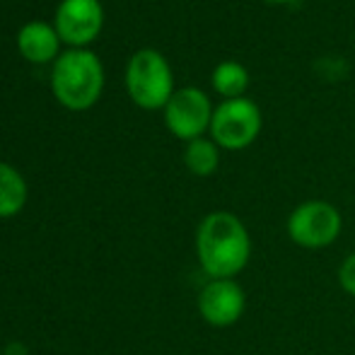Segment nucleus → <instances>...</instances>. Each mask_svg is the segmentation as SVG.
I'll return each mask as SVG.
<instances>
[{"label": "nucleus", "mask_w": 355, "mask_h": 355, "mask_svg": "<svg viewBox=\"0 0 355 355\" xmlns=\"http://www.w3.org/2000/svg\"><path fill=\"white\" fill-rule=\"evenodd\" d=\"M196 257L211 281L239 276L252 259V234L242 218L230 211L208 213L196 230Z\"/></svg>", "instance_id": "obj_1"}, {"label": "nucleus", "mask_w": 355, "mask_h": 355, "mask_svg": "<svg viewBox=\"0 0 355 355\" xmlns=\"http://www.w3.org/2000/svg\"><path fill=\"white\" fill-rule=\"evenodd\" d=\"M51 87L56 99L73 112H85L99 99L104 87V68L92 51L71 49L53 63Z\"/></svg>", "instance_id": "obj_2"}, {"label": "nucleus", "mask_w": 355, "mask_h": 355, "mask_svg": "<svg viewBox=\"0 0 355 355\" xmlns=\"http://www.w3.org/2000/svg\"><path fill=\"white\" fill-rule=\"evenodd\" d=\"M126 89L141 109L155 112L167 107L172 94L177 92L167 58L155 49H141L133 53L126 68Z\"/></svg>", "instance_id": "obj_3"}, {"label": "nucleus", "mask_w": 355, "mask_h": 355, "mask_svg": "<svg viewBox=\"0 0 355 355\" xmlns=\"http://www.w3.org/2000/svg\"><path fill=\"white\" fill-rule=\"evenodd\" d=\"M343 218L334 203L324 198H309L293 208L285 223L290 242L302 249H327L341 237Z\"/></svg>", "instance_id": "obj_4"}, {"label": "nucleus", "mask_w": 355, "mask_h": 355, "mask_svg": "<svg viewBox=\"0 0 355 355\" xmlns=\"http://www.w3.org/2000/svg\"><path fill=\"white\" fill-rule=\"evenodd\" d=\"M263 126L261 109L249 97L223 99L215 107L211 138L220 150H247L259 138Z\"/></svg>", "instance_id": "obj_5"}, {"label": "nucleus", "mask_w": 355, "mask_h": 355, "mask_svg": "<svg viewBox=\"0 0 355 355\" xmlns=\"http://www.w3.org/2000/svg\"><path fill=\"white\" fill-rule=\"evenodd\" d=\"M215 107L211 104L203 89L198 87H182L172 94V99L164 107V123L169 133L179 141H196L203 138V133L211 131Z\"/></svg>", "instance_id": "obj_6"}, {"label": "nucleus", "mask_w": 355, "mask_h": 355, "mask_svg": "<svg viewBox=\"0 0 355 355\" xmlns=\"http://www.w3.org/2000/svg\"><path fill=\"white\" fill-rule=\"evenodd\" d=\"M244 309H247V295L234 278H215V281L208 278V283L198 293V314L215 329L237 324Z\"/></svg>", "instance_id": "obj_7"}, {"label": "nucleus", "mask_w": 355, "mask_h": 355, "mask_svg": "<svg viewBox=\"0 0 355 355\" xmlns=\"http://www.w3.org/2000/svg\"><path fill=\"white\" fill-rule=\"evenodd\" d=\"M104 10L99 0H63L56 10V32L61 42L85 46L94 42L102 29Z\"/></svg>", "instance_id": "obj_8"}, {"label": "nucleus", "mask_w": 355, "mask_h": 355, "mask_svg": "<svg viewBox=\"0 0 355 355\" xmlns=\"http://www.w3.org/2000/svg\"><path fill=\"white\" fill-rule=\"evenodd\" d=\"M58 37L56 27L46 22H29L19 29L17 34V46L27 61L32 63H49L58 56Z\"/></svg>", "instance_id": "obj_9"}, {"label": "nucleus", "mask_w": 355, "mask_h": 355, "mask_svg": "<svg viewBox=\"0 0 355 355\" xmlns=\"http://www.w3.org/2000/svg\"><path fill=\"white\" fill-rule=\"evenodd\" d=\"M211 85L223 99H239L249 89V71L237 61H223L213 68Z\"/></svg>", "instance_id": "obj_10"}, {"label": "nucleus", "mask_w": 355, "mask_h": 355, "mask_svg": "<svg viewBox=\"0 0 355 355\" xmlns=\"http://www.w3.org/2000/svg\"><path fill=\"white\" fill-rule=\"evenodd\" d=\"M27 201V184L22 174L10 164L0 162V218L17 215Z\"/></svg>", "instance_id": "obj_11"}, {"label": "nucleus", "mask_w": 355, "mask_h": 355, "mask_svg": "<svg viewBox=\"0 0 355 355\" xmlns=\"http://www.w3.org/2000/svg\"><path fill=\"white\" fill-rule=\"evenodd\" d=\"M184 164L196 177H211L220 167V148L215 145L213 138H196V141L187 143Z\"/></svg>", "instance_id": "obj_12"}, {"label": "nucleus", "mask_w": 355, "mask_h": 355, "mask_svg": "<svg viewBox=\"0 0 355 355\" xmlns=\"http://www.w3.org/2000/svg\"><path fill=\"white\" fill-rule=\"evenodd\" d=\"M338 285L346 295L355 297V252L348 254L338 266Z\"/></svg>", "instance_id": "obj_13"}, {"label": "nucleus", "mask_w": 355, "mask_h": 355, "mask_svg": "<svg viewBox=\"0 0 355 355\" xmlns=\"http://www.w3.org/2000/svg\"><path fill=\"white\" fill-rule=\"evenodd\" d=\"M261 3H266V5H293L295 0H261Z\"/></svg>", "instance_id": "obj_14"}]
</instances>
